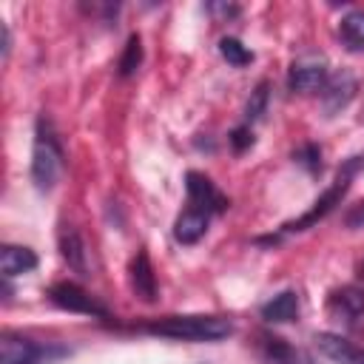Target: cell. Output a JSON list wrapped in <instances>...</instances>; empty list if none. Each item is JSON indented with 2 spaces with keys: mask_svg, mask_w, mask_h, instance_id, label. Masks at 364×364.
<instances>
[{
  "mask_svg": "<svg viewBox=\"0 0 364 364\" xmlns=\"http://www.w3.org/2000/svg\"><path fill=\"white\" fill-rule=\"evenodd\" d=\"M145 333L151 336H162V338H173V341H219L228 338L233 333L230 318L225 316H165V318H154L148 324H142Z\"/></svg>",
  "mask_w": 364,
  "mask_h": 364,
  "instance_id": "1",
  "label": "cell"
},
{
  "mask_svg": "<svg viewBox=\"0 0 364 364\" xmlns=\"http://www.w3.org/2000/svg\"><path fill=\"white\" fill-rule=\"evenodd\" d=\"M63 173V148L60 139L46 117L34 125V145H31V182L40 193H48Z\"/></svg>",
  "mask_w": 364,
  "mask_h": 364,
  "instance_id": "2",
  "label": "cell"
},
{
  "mask_svg": "<svg viewBox=\"0 0 364 364\" xmlns=\"http://www.w3.org/2000/svg\"><path fill=\"white\" fill-rule=\"evenodd\" d=\"M68 350L57 344H40L17 333L0 336V364H51L54 358H63Z\"/></svg>",
  "mask_w": 364,
  "mask_h": 364,
  "instance_id": "3",
  "label": "cell"
},
{
  "mask_svg": "<svg viewBox=\"0 0 364 364\" xmlns=\"http://www.w3.org/2000/svg\"><path fill=\"white\" fill-rule=\"evenodd\" d=\"M355 168H358V159L355 162H347L344 165V171H338V176H336V182L313 202V208L307 210V213H301L299 219H293V222H287L284 225V233H293V230H307L310 225H316L318 219H324L338 202H341V196L347 193V188H350V179H353V173H355Z\"/></svg>",
  "mask_w": 364,
  "mask_h": 364,
  "instance_id": "4",
  "label": "cell"
},
{
  "mask_svg": "<svg viewBox=\"0 0 364 364\" xmlns=\"http://www.w3.org/2000/svg\"><path fill=\"white\" fill-rule=\"evenodd\" d=\"M48 299H51L57 307L68 310V313H82V316H94V318H108V307H105L97 296H91L88 290H82V287L74 284V282H57V284H51Z\"/></svg>",
  "mask_w": 364,
  "mask_h": 364,
  "instance_id": "5",
  "label": "cell"
},
{
  "mask_svg": "<svg viewBox=\"0 0 364 364\" xmlns=\"http://www.w3.org/2000/svg\"><path fill=\"white\" fill-rule=\"evenodd\" d=\"M287 85H290V91H299V94L321 91L327 85V60L318 54H304V57L293 60Z\"/></svg>",
  "mask_w": 364,
  "mask_h": 364,
  "instance_id": "6",
  "label": "cell"
},
{
  "mask_svg": "<svg viewBox=\"0 0 364 364\" xmlns=\"http://www.w3.org/2000/svg\"><path fill=\"white\" fill-rule=\"evenodd\" d=\"M185 191H188V205H196L208 213H222L228 210V196L199 171H188L185 173Z\"/></svg>",
  "mask_w": 364,
  "mask_h": 364,
  "instance_id": "7",
  "label": "cell"
},
{
  "mask_svg": "<svg viewBox=\"0 0 364 364\" xmlns=\"http://www.w3.org/2000/svg\"><path fill=\"white\" fill-rule=\"evenodd\" d=\"M316 347L324 358H330L333 364H364V347L353 344L350 338L338 336V333H316Z\"/></svg>",
  "mask_w": 364,
  "mask_h": 364,
  "instance_id": "8",
  "label": "cell"
},
{
  "mask_svg": "<svg viewBox=\"0 0 364 364\" xmlns=\"http://www.w3.org/2000/svg\"><path fill=\"white\" fill-rule=\"evenodd\" d=\"M208 222H210V213H208V210H202V208H196V205H188V208L176 216V222H173V239H176L179 245H196V242L205 236Z\"/></svg>",
  "mask_w": 364,
  "mask_h": 364,
  "instance_id": "9",
  "label": "cell"
},
{
  "mask_svg": "<svg viewBox=\"0 0 364 364\" xmlns=\"http://www.w3.org/2000/svg\"><path fill=\"white\" fill-rule=\"evenodd\" d=\"M128 276H131L134 293H136L142 301H156V273H154V264H151V259H148L145 250H139V253L131 259Z\"/></svg>",
  "mask_w": 364,
  "mask_h": 364,
  "instance_id": "10",
  "label": "cell"
},
{
  "mask_svg": "<svg viewBox=\"0 0 364 364\" xmlns=\"http://www.w3.org/2000/svg\"><path fill=\"white\" fill-rule=\"evenodd\" d=\"M57 245H60V256L65 259V264H68L74 273H88V253H85V242H82V236H80L71 225H63V228H60Z\"/></svg>",
  "mask_w": 364,
  "mask_h": 364,
  "instance_id": "11",
  "label": "cell"
},
{
  "mask_svg": "<svg viewBox=\"0 0 364 364\" xmlns=\"http://www.w3.org/2000/svg\"><path fill=\"white\" fill-rule=\"evenodd\" d=\"M262 358L264 364H310V358L299 347L287 344L279 336H262Z\"/></svg>",
  "mask_w": 364,
  "mask_h": 364,
  "instance_id": "12",
  "label": "cell"
},
{
  "mask_svg": "<svg viewBox=\"0 0 364 364\" xmlns=\"http://www.w3.org/2000/svg\"><path fill=\"white\" fill-rule=\"evenodd\" d=\"M34 267H37L34 250H28V247H23V245H3V247H0V270H3V279L28 273V270H34Z\"/></svg>",
  "mask_w": 364,
  "mask_h": 364,
  "instance_id": "13",
  "label": "cell"
},
{
  "mask_svg": "<svg viewBox=\"0 0 364 364\" xmlns=\"http://www.w3.org/2000/svg\"><path fill=\"white\" fill-rule=\"evenodd\" d=\"M262 318L273 321V324H287V321L299 318V296H296V290H282L267 304H262Z\"/></svg>",
  "mask_w": 364,
  "mask_h": 364,
  "instance_id": "14",
  "label": "cell"
},
{
  "mask_svg": "<svg viewBox=\"0 0 364 364\" xmlns=\"http://www.w3.org/2000/svg\"><path fill=\"white\" fill-rule=\"evenodd\" d=\"M355 94V80L350 74H338L333 80H327V85L321 88V97H324V108L333 114L338 108H344Z\"/></svg>",
  "mask_w": 364,
  "mask_h": 364,
  "instance_id": "15",
  "label": "cell"
},
{
  "mask_svg": "<svg viewBox=\"0 0 364 364\" xmlns=\"http://www.w3.org/2000/svg\"><path fill=\"white\" fill-rule=\"evenodd\" d=\"M333 304L344 313V316H350V318H355V316H361L364 313V284H344L341 290H336L333 293Z\"/></svg>",
  "mask_w": 364,
  "mask_h": 364,
  "instance_id": "16",
  "label": "cell"
},
{
  "mask_svg": "<svg viewBox=\"0 0 364 364\" xmlns=\"http://www.w3.org/2000/svg\"><path fill=\"white\" fill-rule=\"evenodd\" d=\"M338 37L350 51H364V11H350L341 17Z\"/></svg>",
  "mask_w": 364,
  "mask_h": 364,
  "instance_id": "17",
  "label": "cell"
},
{
  "mask_svg": "<svg viewBox=\"0 0 364 364\" xmlns=\"http://www.w3.org/2000/svg\"><path fill=\"white\" fill-rule=\"evenodd\" d=\"M219 54H222L230 65H236V68H242V65L253 63L250 48H247V46H242L236 37H222V40H219Z\"/></svg>",
  "mask_w": 364,
  "mask_h": 364,
  "instance_id": "18",
  "label": "cell"
},
{
  "mask_svg": "<svg viewBox=\"0 0 364 364\" xmlns=\"http://www.w3.org/2000/svg\"><path fill=\"white\" fill-rule=\"evenodd\" d=\"M139 63H142V40L136 34H131L128 43H125V51L119 57V74L122 77H131L139 68Z\"/></svg>",
  "mask_w": 364,
  "mask_h": 364,
  "instance_id": "19",
  "label": "cell"
},
{
  "mask_svg": "<svg viewBox=\"0 0 364 364\" xmlns=\"http://www.w3.org/2000/svg\"><path fill=\"white\" fill-rule=\"evenodd\" d=\"M264 105H267V82H259L256 91H253L250 100H247L245 117H247V119H259V117L264 114Z\"/></svg>",
  "mask_w": 364,
  "mask_h": 364,
  "instance_id": "20",
  "label": "cell"
},
{
  "mask_svg": "<svg viewBox=\"0 0 364 364\" xmlns=\"http://www.w3.org/2000/svg\"><path fill=\"white\" fill-rule=\"evenodd\" d=\"M293 159H296L299 165H304L307 171H318V168H321V151H318V145H313V142L301 145V148L293 154Z\"/></svg>",
  "mask_w": 364,
  "mask_h": 364,
  "instance_id": "21",
  "label": "cell"
},
{
  "mask_svg": "<svg viewBox=\"0 0 364 364\" xmlns=\"http://www.w3.org/2000/svg\"><path fill=\"white\" fill-rule=\"evenodd\" d=\"M230 145H233V148L242 154L245 148H250V145H253V131H250L247 125L233 128V131H230Z\"/></svg>",
  "mask_w": 364,
  "mask_h": 364,
  "instance_id": "22",
  "label": "cell"
},
{
  "mask_svg": "<svg viewBox=\"0 0 364 364\" xmlns=\"http://www.w3.org/2000/svg\"><path fill=\"white\" fill-rule=\"evenodd\" d=\"M344 222H347V228H364V202L355 205V208L344 216Z\"/></svg>",
  "mask_w": 364,
  "mask_h": 364,
  "instance_id": "23",
  "label": "cell"
}]
</instances>
